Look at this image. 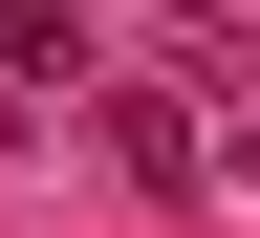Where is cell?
I'll return each instance as SVG.
<instances>
[{
  "instance_id": "obj_1",
  "label": "cell",
  "mask_w": 260,
  "mask_h": 238,
  "mask_svg": "<svg viewBox=\"0 0 260 238\" xmlns=\"http://www.w3.org/2000/svg\"><path fill=\"white\" fill-rule=\"evenodd\" d=\"M109 152H130V174H152V195H195V174H217V152H195V109H174V87H109Z\"/></svg>"
},
{
  "instance_id": "obj_2",
  "label": "cell",
  "mask_w": 260,
  "mask_h": 238,
  "mask_svg": "<svg viewBox=\"0 0 260 238\" xmlns=\"http://www.w3.org/2000/svg\"><path fill=\"white\" fill-rule=\"evenodd\" d=\"M0 65H87V0H0Z\"/></svg>"
}]
</instances>
